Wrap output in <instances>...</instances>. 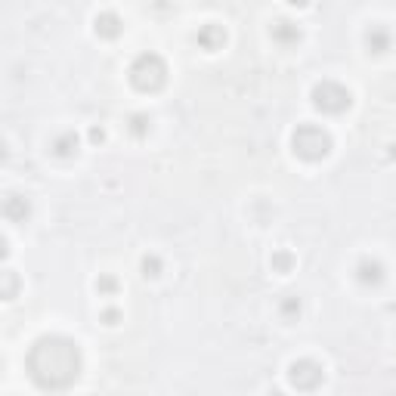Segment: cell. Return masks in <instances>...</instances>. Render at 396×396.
<instances>
[{"instance_id":"6da1fadb","label":"cell","mask_w":396,"mask_h":396,"mask_svg":"<svg viewBox=\"0 0 396 396\" xmlns=\"http://www.w3.org/2000/svg\"><path fill=\"white\" fill-rule=\"evenodd\" d=\"M25 369L31 381L44 390H65L81 375V350L75 340L62 335H46L34 340V347L28 350Z\"/></svg>"},{"instance_id":"7a4b0ae2","label":"cell","mask_w":396,"mask_h":396,"mask_svg":"<svg viewBox=\"0 0 396 396\" xmlns=\"http://www.w3.org/2000/svg\"><path fill=\"white\" fill-rule=\"evenodd\" d=\"M165 81H167V65L158 53H143V56L134 59V65H130V84L136 90L155 93L165 87Z\"/></svg>"},{"instance_id":"3957f363","label":"cell","mask_w":396,"mask_h":396,"mask_svg":"<svg viewBox=\"0 0 396 396\" xmlns=\"http://www.w3.org/2000/svg\"><path fill=\"white\" fill-rule=\"evenodd\" d=\"M291 146H294V152H298L300 158L319 161V158H325V155L331 152V136L325 134L322 127H316V124H300V127L294 130V136H291Z\"/></svg>"},{"instance_id":"277c9868","label":"cell","mask_w":396,"mask_h":396,"mask_svg":"<svg viewBox=\"0 0 396 396\" xmlns=\"http://www.w3.org/2000/svg\"><path fill=\"white\" fill-rule=\"evenodd\" d=\"M313 103H316V108H322V112H328V115H340L344 108H350L353 99H350V90H347L344 84L322 81L313 87Z\"/></svg>"},{"instance_id":"5b68a950","label":"cell","mask_w":396,"mask_h":396,"mask_svg":"<svg viewBox=\"0 0 396 396\" xmlns=\"http://www.w3.org/2000/svg\"><path fill=\"white\" fill-rule=\"evenodd\" d=\"M288 378L298 390H316V387L325 381V371H322L319 362H313V359H298L288 369Z\"/></svg>"},{"instance_id":"8992f818","label":"cell","mask_w":396,"mask_h":396,"mask_svg":"<svg viewBox=\"0 0 396 396\" xmlns=\"http://www.w3.org/2000/svg\"><path fill=\"white\" fill-rule=\"evenodd\" d=\"M198 44L205 50H220L226 44V31H223V25H205L198 31Z\"/></svg>"},{"instance_id":"52a82bcc","label":"cell","mask_w":396,"mask_h":396,"mask_svg":"<svg viewBox=\"0 0 396 396\" xmlns=\"http://www.w3.org/2000/svg\"><path fill=\"white\" fill-rule=\"evenodd\" d=\"M96 34L99 37H118L121 34V19L115 13H99L96 15Z\"/></svg>"},{"instance_id":"ba28073f","label":"cell","mask_w":396,"mask_h":396,"mask_svg":"<svg viewBox=\"0 0 396 396\" xmlns=\"http://www.w3.org/2000/svg\"><path fill=\"white\" fill-rule=\"evenodd\" d=\"M31 211V205L22 196H6L4 201V214H6V220H25Z\"/></svg>"},{"instance_id":"9c48e42d","label":"cell","mask_w":396,"mask_h":396,"mask_svg":"<svg viewBox=\"0 0 396 396\" xmlns=\"http://www.w3.org/2000/svg\"><path fill=\"white\" fill-rule=\"evenodd\" d=\"M356 273H359V282H366V285H378V282L384 279V267H381L378 260H362Z\"/></svg>"},{"instance_id":"30bf717a","label":"cell","mask_w":396,"mask_h":396,"mask_svg":"<svg viewBox=\"0 0 396 396\" xmlns=\"http://www.w3.org/2000/svg\"><path fill=\"white\" fill-rule=\"evenodd\" d=\"M273 37L279 44H298L300 41V28L291 25V22H276V25H273Z\"/></svg>"},{"instance_id":"8fae6325","label":"cell","mask_w":396,"mask_h":396,"mask_svg":"<svg viewBox=\"0 0 396 396\" xmlns=\"http://www.w3.org/2000/svg\"><path fill=\"white\" fill-rule=\"evenodd\" d=\"M53 152L59 155V158H68V155H75L77 152V136L75 134H62L53 139Z\"/></svg>"},{"instance_id":"7c38bea8","label":"cell","mask_w":396,"mask_h":396,"mask_svg":"<svg viewBox=\"0 0 396 396\" xmlns=\"http://www.w3.org/2000/svg\"><path fill=\"white\" fill-rule=\"evenodd\" d=\"M366 41H369V46H371V50H375V53H384L387 46H390V34H387L384 28H371Z\"/></svg>"},{"instance_id":"4fadbf2b","label":"cell","mask_w":396,"mask_h":396,"mask_svg":"<svg viewBox=\"0 0 396 396\" xmlns=\"http://www.w3.org/2000/svg\"><path fill=\"white\" fill-rule=\"evenodd\" d=\"M143 269H146V276H158V269H161L158 257H146L143 260Z\"/></svg>"},{"instance_id":"5bb4252c","label":"cell","mask_w":396,"mask_h":396,"mask_svg":"<svg viewBox=\"0 0 396 396\" xmlns=\"http://www.w3.org/2000/svg\"><path fill=\"white\" fill-rule=\"evenodd\" d=\"M4 279H6V285H4V298H13V291H15V279H13V273H4Z\"/></svg>"},{"instance_id":"9a60e30c","label":"cell","mask_w":396,"mask_h":396,"mask_svg":"<svg viewBox=\"0 0 396 396\" xmlns=\"http://www.w3.org/2000/svg\"><path fill=\"white\" fill-rule=\"evenodd\" d=\"M143 130H146V118L143 115H136L134 118V134H143Z\"/></svg>"},{"instance_id":"2e32d148","label":"cell","mask_w":396,"mask_h":396,"mask_svg":"<svg viewBox=\"0 0 396 396\" xmlns=\"http://www.w3.org/2000/svg\"><path fill=\"white\" fill-rule=\"evenodd\" d=\"M288 263H291V257H288V254H279V257H276V267H288Z\"/></svg>"},{"instance_id":"e0dca14e","label":"cell","mask_w":396,"mask_h":396,"mask_svg":"<svg viewBox=\"0 0 396 396\" xmlns=\"http://www.w3.org/2000/svg\"><path fill=\"white\" fill-rule=\"evenodd\" d=\"M99 288H103V291H115V279H103V282H99Z\"/></svg>"},{"instance_id":"ac0fdd59","label":"cell","mask_w":396,"mask_h":396,"mask_svg":"<svg viewBox=\"0 0 396 396\" xmlns=\"http://www.w3.org/2000/svg\"><path fill=\"white\" fill-rule=\"evenodd\" d=\"M90 139H93V143H103V130L93 127V130H90Z\"/></svg>"},{"instance_id":"d6986e66","label":"cell","mask_w":396,"mask_h":396,"mask_svg":"<svg viewBox=\"0 0 396 396\" xmlns=\"http://www.w3.org/2000/svg\"><path fill=\"white\" fill-rule=\"evenodd\" d=\"M106 319H108V325H115V319H118V313H115V309H106Z\"/></svg>"}]
</instances>
